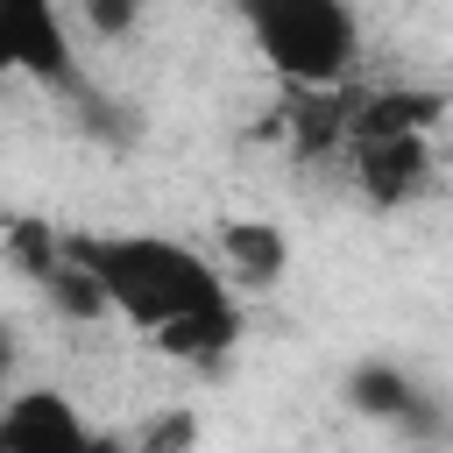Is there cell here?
Listing matches in <instances>:
<instances>
[{
    "instance_id": "cell-1",
    "label": "cell",
    "mask_w": 453,
    "mask_h": 453,
    "mask_svg": "<svg viewBox=\"0 0 453 453\" xmlns=\"http://www.w3.org/2000/svg\"><path fill=\"white\" fill-rule=\"evenodd\" d=\"M64 248L92 276L106 311H120L134 333H149L170 361L212 368L241 340L234 283L191 241H170V234H64Z\"/></svg>"
},
{
    "instance_id": "cell-2",
    "label": "cell",
    "mask_w": 453,
    "mask_h": 453,
    "mask_svg": "<svg viewBox=\"0 0 453 453\" xmlns=\"http://www.w3.org/2000/svg\"><path fill=\"white\" fill-rule=\"evenodd\" d=\"M241 28L255 35V57L297 92H333L361 64V14L340 0H248Z\"/></svg>"
},
{
    "instance_id": "cell-3",
    "label": "cell",
    "mask_w": 453,
    "mask_h": 453,
    "mask_svg": "<svg viewBox=\"0 0 453 453\" xmlns=\"http://www.w3.org/2000/svg\"><path fill=\"white\" fill-rule=\"evenodd\" d=\"M0 64L21 71L28 85H42L57 106H71V113H85V120L106 113V92L92 85V71H85V57H78V42H71V28H64V14H57L50 0H14V7L0 14ZM99 127H106V120H99Z\"/></svg>"
},
{
    "instance_id": "cell-4",
    "label": "cell",
    "mask_w": 453,
    "mask_h": 453,
    "mask_svg": "<svg viewBox=\"0 0 453 453\" xmlns=\"http://www.w3.org/2000/svg\"><path fill=\"white\" fill-rule=\"evenodd\" d=\"M0 453H134V439L85 425L64 389H21L0 411Z\"/></svg>"
},
{
    "instance_id": "cell-5",
    "label": "cell",
    "mask_w": 453,
    "mask_h": 453,
    "mask_svg": "<svg viewBox=\"0 0 453 453\" xmlns=\"http://www.w3.org/2000/svg\"><path fill=\"white\" fill-rule=\"evenodd\" d=\"M347 403H354L361 418H375V425L411 432V439H432V432H439V403H432L425 382H418L411 368H396V361H361V368L347 375Z\"/></svg>"
},
{
    "instance_id": "cell-6",
    "label": "cell",
    "mask_w": 453,
    "mask_h": 453,
    "mask_svg": "<svg viewBox=\"0 0 453 453\" xmlns=\"http://www.w3.org/2000/svg\"><path fill=\"white\" fill-rule=\"evenodd\" d=\"M354 177H361V198L396 212L411 205L425 184H432V149L425 134H382V142H354Z\"/></svg>"
},
{
    "instance_id": "cell-7",
    "label": "cell",
    "mask_w": 453,
    "mask_h": 453,
    "mask_svg": "<svg viewBox=\"0 0 453 453\" xmlns=\"http://www.w3.org/2000/svg\"><path fill=\"white\" fill-rule=\"evenodd\" d=\"M219 255H226V276H234V283L269 290V283L283 276V262H290V241H283V226H269V219H226V226H219Z\"/></svg>"
},
{
    "instance_id": "cell-8",
    "label": "cell",
    "mask_w": 453,
    "mask_h": 453,
    "mask_svg": "<svg viewBox=\"0 0 453 453\" xmlns=\"http://www.w3.org/2000/svg\"><path fill=\"white\" fill-rule=\"evenodd\" d=\"M191 446V418L177 411V418H156L142 439H134V453H184Z\"/></svg>"
}]
</instances>
